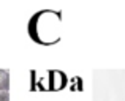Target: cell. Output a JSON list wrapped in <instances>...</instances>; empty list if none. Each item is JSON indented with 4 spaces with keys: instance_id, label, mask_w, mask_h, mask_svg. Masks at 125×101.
<instances>
[{
    "instance_id": "6da1fadb",
    "label": "cell",
    "mask_w": 125,
    "mask_h": 101,
    "mask_svg": "<svg viewBox=\"0 0 125 101\" xmlns=\"http://www.w3.org/2000/svg\"><path fill=\"white\" fill-rule=\"evenodd\" d=\"M0 101H10V93L6 90H0Z\"/></svg>"
},
{
    "instance_id": "7a4b0ae2",
    "label": "cell",
    "mask_w": 125,
    "mask_h": 101,
    "mask_svg": "<svg viewBox=\"0 0 125 101\" xmlns=\"http://www.w3.org/2000/svg\"><path fill=\"white\" fill-rule=\"evenodd\" d=\"M5 74H6V71H3V70H0V81L5 77Z\"/></svg>"
},
{
    "instance_id": "3957f363",
    "label": "cell",
    "mask_w": 125,
    "mask_h": 101,
    "mask_svg": "<svg viewBox=\"0 0 125 101\" xmlns=\"http://www.w3.org/2000/svg\"><path fill=\"white\" fill-rule=\"evenodd\" d=\"M0 82H2V81H0Z\"/></svg>"
}]
</instances>
